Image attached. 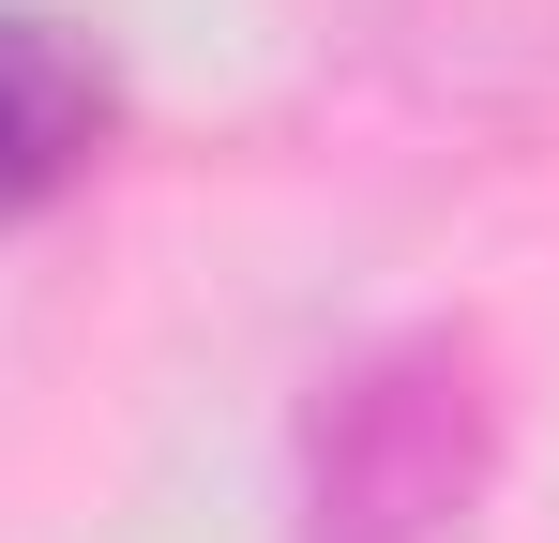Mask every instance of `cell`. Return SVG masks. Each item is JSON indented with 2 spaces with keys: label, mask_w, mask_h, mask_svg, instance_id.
<instances>
[{
  "label": "cell",
  "mask_w": 559,
  "mask_h": 543,
  "mask_svg": "<svg viewBox=\"0 0 559 543\" xmlns=\"http://www.w3.org/2000/svg\"><path fill=\"white\" fill-rule=\"evenodd\" d=\"M499 348L468 317H408L302 393L287 438V543H468L499 498Z\"/></svg>",
  "instance_id": "obj_1"
},
{
  "label": "cell",
  "mask_w": 559,
  "mask_h": 543,
  "mask_svg": "<svg viewBox=\"0 0 559 543\" xmlns=\"http://www.w3.org/2000/svg\"><path fill=\"white\" fill-rule=\"evenodd\" d=\"M364 46L408 121L559 152V0H364Z\"/></svg>",
  "instance_id": "obj_2"
},
{
  "label": "cell",
  "mask_w": 559,
  "mask_h": 543,
  "mask_svg": "<svg viewBox=\"0 0 559 543\" xmlns=\"http://www.w3.org/2000/svg\"><path fill=\"white\" fill-rule=\"evenodd\" d=\"M106 121H121V76H106L92 31L0 0V227L61 212L76 181L106 167Z\"/></svg>",
  "instance_id": "obj_3"
}]
</instances>
